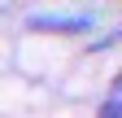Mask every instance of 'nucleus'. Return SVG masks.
<instances>
[{"mask_svg":"<svg viewBox=\"0 0 122 118\" xmlns=\"http://www.w3.org/2000/svg\"><path fill=\"white\" fill-rule=\"evenodd\" d=\"M22 26H26V31L57 35L61 44H74V39H87L92 31H96V13H92V9H70V13L35 9V13H22Z\"/></svg>","mask_w":122,"mask_h":118,"instance_id":"nucleus-1","label":"nucleus"},{"mask_svg":"<svg viewBox=\"0 0 122 118\" xmlns=\"http://www.w3.org/2000/svg\"><path fill=\"white\" fill-rule=\"evenodd\" d=\"M9 66H13V44L0 39V75H9Z\"/></svg>","mask_w":122,"mask_h":118,"instance_id":"nucleus-2","label":"nucleus"}]
</instances>
